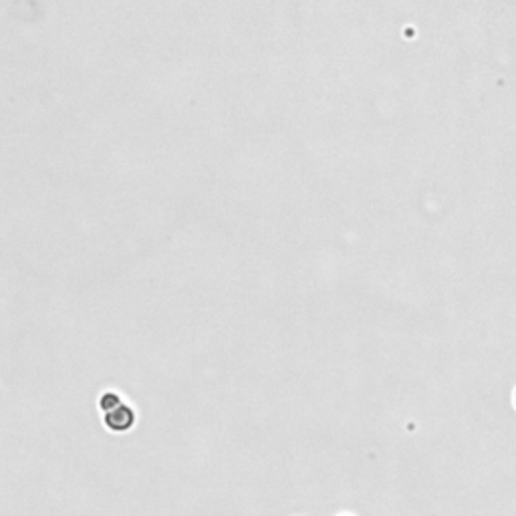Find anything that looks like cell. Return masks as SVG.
<instances>
[{
    "instance_id": "1",
    "label": "cell",
    "mask_w": 516,
    "mask_h": 516,
    "mask_svg": "<svg viewBox=\"0 0 516 516\" xmlns=\"http://www.w3.org/2000/svg\"><path fill=\"white\" fill-rule=\"evenodd\" d=\"M136 422H138V412L125 401L103 414V425L111 434H125L136 425Z\"/></svg>"
},
{
    "instance_id": "2",
    "label": "cell",
    "mask_w": 516,
    "mask_h": 516,
    "mask_svg": "<svg viewBox=\"0 0 516 516\" xmlns=\"http://www.w3.org/2000/svg\"><path fill=\"white\" fill-rule=\"evenodd\" d=\"M119 403H123V398L119 396L118 391H113V389H109V391H105L101 398H99V409L105 414V412H109V409H113V407H118Z\"/></svg>"
},
{
    "instance_id": "3",
    "label": "cell",
    "mask_w": 516,
    "mask_h": 516,
    "mask_svg": "<svg viewBox=\"0 0 516 516\" xmlns=\"http://www.w3.org/2000/svg\"><path fill=\"white\" fill-rule=\"evenodd\" d=\"M515 403H516V391H515Z\"/></svg>"
},
{
    "instance_id": "4",
    "label": "cell",
    "mask_w": 516,
    "mask_h": 516,
    "mask_svg": "<svg viewBox=\"0 0 516 516\" xmlns=\"http://www.w3.org/2000/svg\"><path fill=\"white\" fill-rule=\"evenodd\" d=\"M341 516H351V515H341Z\"/></svg>"
}]
</instances>
